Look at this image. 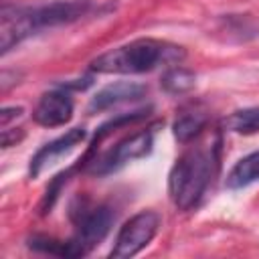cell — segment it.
<instances>
[{"instance_id":"cell-8","label":"cell","mask_w":259,"mask_h":259,"mask_svg":"<svg viewBox=\"0 0 259 259\" xmlns=\"http://www.w3.org/2000/svg\"><path fill=\"white\" fill-rule=\"evenodd\" d=\"M73 117V99L65 89H53L40 95L32 109V119L42 127H61Z\"/></svg>"},{"instance_id":"cell-9","label":"cell","mask_w":259,"mask_h":259,"mask_svg":"<svg viewBox=\"0 0 259 259\" xmlns=\"http://www.w3.org/2000/svg\"><path fill=\"white\" fill-rule=\"evenodd\" d=\"M148 87L136 81H115L111 85H105L103 89H99L91 101H89V111L97 113V111H105L111 107H117L121 103H132L138 101L142 97H146Z\"/></svg>"},{"instance_id":"cell-12","label":"cell","mask_w":259,"mask_h":259,"mask_svg":"<svg viewBox=\"0 0 259 259\" xmlns=\"http://www.w3.org/2000/svg\"><path fill=\"white\" fill-rule=\"evenodd\" d=\"M223 127L233 134L241 136H251L259 132V105L257 107H245L229 113L223 119Z\"/></svg>"},{"instance_id":"cell-5","label":"cell","mask_w":259,"mask_h":259,"mask_svg":"<svg viewBox=\"0 0 259 259\" xmlns=\"http://www.w3.org/2000/svg\"><path fill=\"white\" fill-rule=\"evenodd\" d=\"M113 212L105 204H81L79 208H73V221H75V237L69 241L71 255L83 257L87 255L95 245H99L113 223Z\"/></svg>"},{"instance_id":"cell-7","label":"cell","mask_w":259,"mask_h":259,"mask_svg":"<svg viewBox=\"0 0 259 259\" xmlns=\"http://www.w3.org/2000/svg\"><path fill=\"white\" fill-rule=\"evenodd\" d=\"M85 138H87V130L85 127H71L63 136H59V138L51 140L49 144H45L30 158V166H28L30 178L40 176L47 168H51L53 164H57L63 156H69L77 146H81L85 142Z\"/></svg>"},{"instance_id":"cell-1","label":"cell","mask_w":259,"mask_h":259,"mask_svg":"<svg viewBox=\"0 0 259 259\" xmlns=\"http://www.w3.org/2000/svg\"><path fill=\"white\" fill-rule=\"evenodd\" d=\"M91 10V0H55L38 6H2V55H8L28 36L63 24L77 22Z\"/></svg>"},{"instance_id":"cell-6","label":"cell","mask_w":259,"mask_h":259,"mask_svg":"<svg viewBox=\"0 0 259 259\" xmlns=\"http://www.w3.org/2000/svg\"><path fill=\"white\" fill-rule=\"evenodd\" d=\"M160 223H162V219L154 210H140L134 217H130L117 231V237L113 241L109 257L127 259V257L138 255L140 251H144L150 245V241L156 237Z\"/></svg>"},{"instance_id":"cell-3","label":"cell","mask_w":259,"mask_h":259,"mask_svg":"<svg viewBox=\"0 0 259 259\" xmlns=\"http://www.w3.org/2000/svg\"><path fill=\"white\" fill-rule=\"evenodd\" d=\"M221 140L214 136L210 142L192 146L172 166L168 174V194L178 210L194 208L219 170Z\"/></svg>"},{"instance_id":"cell-10","label":"cell","mask_w":259,"mask_h":259,"mask_svg":"<svg viewBox=\"0 0 259 259\" xmlns=\"http://www.w3.org/2000/svg\"><path fill=\"white\" fill-rule=\"evenodd\" d=\"M206 121H208V111L202 105H198V103L184 105V107H180V111H178V115L172 123L174 138L178 142L186 144L204 130Z\"/></svg>"},{"instance_id":"cell-2","label":"cell","mask_w":259,"mask_h":259,"mask_svg":"<svg viewBox=\"0 0 259 259\" xmlns=\"http://www.w3.org/2000/svg\"><path fill=\"white\" fill-rule=\"evenodd\" d=\"M186 51L180 45L160 38H136L95 57L89 71L103 75H140L158 67H174L182 63Z\"/></svg>"},{"instance_id":"cell-11","label":"cell","mask_w":259,"mask_h":259,"mask_svg":"<svg viewBox=\"0 0 259 259\" xmlns=\"http://www.w3.org/2000/svg\"><path fill=\"white\" fill-rule=\"evenodd\" d=\"M257 180H259V150H255L235 162V166L229 170V174L225 178V186L229 190H239Z\"/></svg>"},{"instance_id":"cell-13","label":"cell","mask_w":259,"mask_h":259,"mask_svg":"<svg viewBox=\"0 0 259 259\" xmlns=\"http://www.w3.org/2000/svg\"><path fill=\"white\" fill-rule=\"evenodd\" d=\"M160 85L170 95H182V93H188V91L194 89L196 77L188 69H182V67H166V71L160 77Z\"/></svg>"},{"instance_id":"cell-14","label":"cell","mask_w":259,"mask_h":259,"mask_svg":"<svg viewBox=\"0 0 259 259\" xmlns=\"http://www.w3.org/2000/svg\"><path fill=\"white\" fill-rule=\"evenodd\" d=\"M22 115V107H4L2 113H0V123H2V130L8 127V121L14 119V117H20Z\"/></svg>"},{"instance_id":"cell-4","label":"cell","mask_w":259,"mask_h":259,"mask_svg":"<svg viewBox=\"0 0 259 259\" xmlns=\"http://www.w3.org/2000/svg\"><path fill=\"white\" fill-rule=\"evenodd\" d=\"M154 132L156 130L152 125V127H146L142 132H136L132 136L121 138L109 150H105L99 156H93L91 160H87L85 162V168H83L85 174H91V176H107V174L117 172L125 164L134 162L138 158L148 156L152 152V146H154Z\"/></svg>"}]
</instances>
